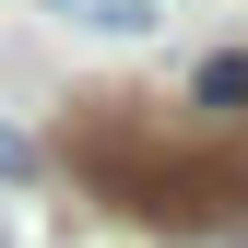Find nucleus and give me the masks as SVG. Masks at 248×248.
<instances>
[{
	"label": "nucleus",
	"mask_w": 248,
	"mask_h": 248,
	"mask_svg": "<svg viewBox=\"0 0 248 248\" xmlns=\"http://www.w3.org/2000/svg\"><path fill=\"white\" fill-rule=\"evenodd\" d=\"M47 12H59V24H83V36H154L177 0H47Z\"/></svg>",
	"instance_id": "nucleus-1"
},
{
	"label": "nucleus",
	"mask_w": 248,
	"mask_h": 248,
	"mask_svg": "<svg viewBox=\"0 0 248 248\" xmlns=\"http://www.w3.org/2000/svg\"><path fill=\"white\" fill-rule=\"evenodd\" d=\"M189 107H213V118H236V107H248V59H236V47L189 71Z\"/></svg>",
	"instance_id": "nucleus-2"
},
{
	"label": "nucleus",
	"mask_w": 248,
	"mask_h": 248,
	"mask_svg": "<svg viewBox=\"0 0 248 248\" xmlns=\"http://www.w3.org/2000/svg\"><path fill=\"white\" fill-rule=\"evenodd\" d=\"M24 166H36V154H24V130L0 118V177H24Z\"/></svg>",
	"instance_id": "nucleus-3"
}]
</instances>
